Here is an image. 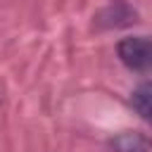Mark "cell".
Instances as JSON below:
<instances>
[{
  "label": "cell",
  "instance_id": "6da1fadb",
  "mask_svg": "<svg viewBox=\"0 0 152 152\" xmlns=\"http://www.w3.org/2000/svg\"><path fill=\"white\" fill-rule=\"evenodd\" d=\"M116 55L131 71H152V38L150 36H126L116 43Z\"/></svg>",
  "mask_w": 152,
  "mask_h": 152
},
{
  "label": "cell",
  "instance_id": "7a4b0ae2",
  "mask_svg": "<svg viewBox=\"0 0 152 152\" xmlns=\"http://www.w3.org/2000/svg\"><path fill=\"white\" fill-rule=\"evenodd\" d=\"M112 150L114 152H152V140H147L140 133L124 131L116 138H112Z\"/></svg>",
  "mask_w": 152,
  "mask_h": 152
},
{
  "label": "cell",
  "instance_id": "3957f363",
  "mask_svg": "<svg viewBox=\"0 0 152 152\" xmlns=\"http://www.w3.org/2000/svg\"><path fill=\"white\" fill-rule=\"evenodd\" d=\"M131 104H133V109H135L145 121L152 124V78H150V81H142V83L131 93Z\"/></svg>",
  "mask_w": 152,
  "mask_h": 152
}]
</instances>
